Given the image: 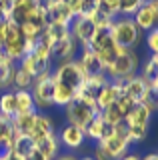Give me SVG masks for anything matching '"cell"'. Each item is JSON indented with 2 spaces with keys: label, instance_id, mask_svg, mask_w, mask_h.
I'll list each match as a JSON object with an SVG mask.
<instances>
[{
  "label": "cell",
  "instance_id": "1",
  "mask_svg": "<svg viewBox=\"0 0 158 160\" xmlns=\"http://www.w3.org/2000/svg\"><path fill=\"white\" fill-rule=\"evenodd\" d=\"M138 68H140V58H138L134 48H122L118 52V56L114 58V62L106 68V76L112 82H120L124 84L126 80H130L132 76L138 74Z\"/></svg>",
  "mask_w": 158,
  "mask_h": 160
},
{
  "label": "cell",
  "instance_id": "2",
  "mask_svg": "<svg viewBox=\"0 0 158 160\" xmlns=\"http://www.w3.org/2000/svg\"><path fill=\"white\" fill-rule=\"evenodd\" d=\"M34 46L30 42H28L26 34H24V30L20 24H16L14 20H8L6 24V34H4V42H2V50L6 52V56L12 60V62H16V60H20L26 52H30Z\"/></svg>",
  "mask_w": 158,
  "mask_h": 160
},
{
  "label": "cell",
  "instance_id": "3",
  "mask_svg": "<svg viewBox=\"0 0 158 160\" xmlns=\"http://www.w3.org/2000/svg\"><path fill=\"white\" fill-rule=\"evenodd\" d=\"M88 46H90V50L96 54V58L100 60L104 72H106V68L114 62V58L118 56V52L122 50V48H118L116 42L112 40L110 28H96V34H94V38L90 40Z\"/></svg>",
  "mask_w": 158,
  "mask_h": 160
},
{
  "label": "cell",
  "instance_id": "4",
  "mask_svg": "<svg viewBox=\"0 0 158 160\" xmlns=\"http://www.w3.org/2000/svg\"><path fill=\"white\" fill-rule=\"evenodd\" d=\"M64 108H66L68 124H74V126H78L82 130L88 126V122H90L96 114H100V108L96 106V102L86 100V98H80V96H76L70 104H66Z\"/></svg>",
  "mask_w": 158,
  "mask_h": 160
},
{
  "label": "cell",
  "instance_id": "5",
  "mask_svg": "<svg viewBox=\"0 0 158 160\" xmlns=\"http://www.w3.org/2000/svg\"><path fill=\"white\" fill-rule=\"evenodd\" d=\"M110 34L118 48H134L140 42V30L130 16L114 18V22L110 26Z\"/></svg>",
  "mask_w": 158,
  "mask_h": 160
},
{
  "label": "cell",
  "instance_id": "6",
  "mask_svg": "<svg viewBox=\"0 0 158 160\" xmlns=\"http://www.w3.org/2000/svg\"><path fill=\"white\" fill-rule=\"evenodd\" d=\"M32 98L36 108L40 110H48L50 106H54V80H52V70H46V72L38 74L34 78L32 84Z\"/></svg>",
  "mask_w": 158,
  "mask_h": 160
},
{
  "label": "cell",
  "instance_id": "7",
  "mask_svg": "<svg viewBox=\"0 0 158 160\" xmlns=\"http://www.w3.org/2000/svg\"><path fill=\"white\" fill-rule=\"evenodd\" d=\"M52 80L78 90L84 82V74L76 60H66V62H58V66L52 70Z\"/></svg>",
  "mask_w": 158,
  "mask_h": 160
},
{
  "label": "cell",
  "instance_id": "8",
  "mask_svg": "<svg viewBox=\"0 0 158 160\" xmlns=\"http://www.w3.org/2000/svg\"><path fill=\"white\" fill-rule=\"evenodd\" d=\"M122 92H124L128 98H132L134 102H142V104H146V106H150L154 110V92H152V88L142 80L140 74H136V76H132L130 80H126V82L122 84Z\"/></svg>",
  "mask_w": 158,
  "mask_h": 160
},
{
  "label": "cell",
  "instance_id": "9",
  "mask_svg": "<svg viewBox=\"0 0 158 160\" xmlns=\"http://www.w3.org/2000/svg\"><path fill=\"white\" fill-rule=\"evenodd\" d=\"M96 144H102L108 152H110L112 158L120 160L124 154L128 152V148H130V136H128V124L126 122H120L114 126V134H112L108 140L104 142H96Z\"/></svg>",
  "mask_w": 158,
  "mask_h": 160
},
{
  "label": "cell",
  "instance_id": "10",
  "mask_svg": "<svg viewBox=\"0 0 158 160\" xmlns=\"http://www.w3.org/2000/svg\"><path fill=\"white\" fill-rule=\"evenodd\" d=\"M130 18L134 20V24L138 26L140 32H150L158 24V0H148V2H144L134 12V16H130Z\"/></svg>",
  "mask_w": 158,
  "mask_h": 160
},
{
  "label": "cell",
  "instance_id": "11",
  "mask_svg": "<svg viewBox=\"0 0 158 160\" xmlns=\"http://www.w3.org/2000/svg\"><path fill=\"white\" fill-rule=\"evenodd\" d=\"M70 34L74 36L78 44L82 46H88L90 40L94 38L96 34V24L92 18H86V16H74V20L70 22Z\"/></svg>",
  "mask_w": 158,
  "mask_h": 160
},
{
  "label": "cell",
  "instance_id": "12",
  "mask_svg": "<svg viewBox=\"0 0 158 160\" xmlns=\"http://www.w3.org/2000/svg\"><path fill=\"white\" fill-rule=\"evenodd\" d=\"M58 140H60V146L68 148V150H76V148H80L82 144H84L86 134H84L82 128L74 126V124H66V126L60 130Z\"/></svg>",
  "mask_w": 158,
  "mask_h": 160
},
{
  "label": "cell",
  "instance_id": "13",
  "mask_svg": "<svg viewBox=\"0 0 158 160\" xmlns=\"http://www.w3.org/2000/svg\"><path fill=\"white\" fill-rule=\"evenodd\" d=\"M76 62H78V66H80L82 74H84V78H86V76H94V74L104 72V68H102L100 60H98L96 54L90 50V46H82V54H80V58H78Z\"/></svg>",
  "mask_w": 158,
  "mask_h": 160
},
{
  "label": "cell",
  "instance_id": "14",
  "mask_svg": "<svg viewBox=\"0 0 158 160\" xmlns=\"http://www.w3.org/2000/svg\"><path fill=\"white\" fill-rule=\"evenodd\" d=\"M78 50V42L74 40L72 34H68L66 38H62L60 42H56L52 46V58H56L58 62H66V60H74V54Z\"/></svg>",
  "mask_w": 158,
  "mask_h": 160
},
{
  "label": "cell",
  "instance_id": "15",
  "mask_svg": "<svg viewBox=\"0 0 158 160\" xmlns=\"http://www.w3.org/2000/svg\"><path fill=\"white\" fill-rule=\"evenodd\" d=\"M120 94H122V84L108 80L104 86L100 88V92H98V96H96V106L100 110L106 108V106H110L112 102H116V100L120 98Z\"/></svg>",
  "mask_w": 158,
  "mask_h": 160
},
{
  "label": "cell",
  "instance_id": "16",
  "mask_svg": "<svg viewBox=\"0 0 158 160\" xmlns=\"http://www.w3.org/2000/svg\"><path fill=\"white\" fill-rule=\"evenodd\" d=\"M18 68H22L24 72H28V74H32L34 78L38 76V74H42V72H46V70H50V62H44V60H40L36 56V54L32 52H26L24 56L18 60Z\"/></svg>",
  "mask_w": 158,
  "mask_h": 160
},
{
  "label": "cell",
  "instance_id": "17",
  "mask_svg": "<svg viewBox=\"0 0 158 160\" xmlns=\"http://www.w3.org/2000/svg\"><path fill=\"white\" fill-rule=\"evenodd\" d=\"M70 34V24H62V22H48L46 28L42 30L40 40L48 42L50 46H54L56 42H60L62 38H66Z\"/></svg>",
  "mask_w": 158,
  "mask_h": 160
},
{
  "label": "cell",
  "instance_id": "18",
  "mask_svg": "<svg viewBox=\"0 0 158 160\" xmlns=\"http://www.w3.org/2000/svg\"><path fill=\"white\" fill-rule=\"evenodd\" d=\"M34 142H36V150L42 152V156L46 160H54L58 156V152H60V140H58V136L54 132L44 136V138L34 140Z\"/></svg>",
  "mask_w": 158,
  "mask_h": 160
},
{
  "label": "cell",
  "instance_id": "19",
  "mask_svg": "<svg viewBox=\"0 0 158 160\" xmlns=\"http://www.w3.org/2000/svg\"><path fill=\"white\" fill-rule=\"evenodd\" d=\"M152 110L150 106H146V104L142 102H136L134 106L130 108V112L124 116V122L126 124H142V126H148V122H150L152 118Z\"/></svg>",
  "mask_w": 158,
  "mask_h": 160
},
{
  "label": "cell",
  "instance_id": "20",
  "mask_svg": "<svg viewBox=\"0 0 158 160\" xmlns=\"http://www.w3.org/2000/svg\"><path fill=\"white\" fill-rule=\"evenodd\" d=\"M48 12V22H62V24H70L74 20V12L66 6L64 2H58L54 6L46 8Z\"/></svg>",
  "mask_w": 158,
  "mask_h": 160
},
{
  "label": "cell",
  "instance_id": "21",
  "mask_svg": "<svg viewBox=\"0 0 158 160\" xmlns=\"http://www.w3.org/2000/svg\"><path fill=\"white\" fill-rule=\"evenodd\" d=\"M34 120H36V112L16 114V116L12 118V128H14V134H26V136H30L32 126H34Z\"/></svg>",
  "mask_w": 158,
  "mask_h": 160
},
{
  "label": "cell",
  "instance_id": "22",
  "mask_svg": "<svg viewBox=\"0 0 158 160\" xmlns=\"http://www.w3.org/2000/svg\"><path fill=\"white\" fill-rule=\"evenodd\" d=\"M76 96H78V90L66 86V84L54 82V104H56V106H62L64 108L66 104H70Z\"/></svg>",
  "mask_w": 158,
  "mask_h": 160
},
{
  "label": "cell",
  "instance_id": "23",
  "mask_svg": "<svg viewBox=\"0 0 158 160\" xmlns=\"http://www.w3.org/2000/svg\"><path fill=\"white\" fill-rule=\"evenodd\" d=\"M52 132H54L52 120L48 118L46 114H38L36 112V120H34V126H32L30 136L34 140H38V138H44V136H48V134H52Z\"/></svg>",
  "mask_w": 158,
  "mask_h": 160
},
{
  "label": "cell",
  "instance_id": "24",
  "mask_svg": "<svg viewBox=\"0 0 158 160\" xmlns=\"http://www.w3.org/2000/svg\"><path fill=\"white\" fill-rule=\"evenodd\" d=\"M14 94H16V114L36 112V104L30 90H14Z\"/></svg>",
  "mask_w": 158,
  "mask_h": 160
},
{
  "label": "cell",
  "instance_id": "25",
  "mask_svg": "<svg viewBox=\"0 0 158 160\" xmlns=\"http://www.w3.org/2000/svg\"><path fill=\"white\" fill-rule=\"evenodd\" d=\"M36 148V142H34L32 136H26V134H16L12 140V152L18 154V156H28L32 150Z\"/></svg>",
  "mask_w": 158,
  "mask_h": 160
},
{
  "label": "cell",
  "instance_id": "26",
  "mask_svg": "<svg viewBox=\"0 0 158 160\" xmlns=\"http://www.w3.org/2000/svg\"><path fill=\"white\" fill-rule=\"evenodd\" d=\"M140 76L152 90L158 86V62L154 60V56H150L144 62V66H142V70H140Z\"/></svg>",
  "mask_w": 158,
  "mask_h": 160
},
{
  "label": "cell",
  "instance_id": "27",
  "mask_svg": "<svg viewBox=\"0 0 158 160\" xmlns=\"http://www.w3.org/2000/svg\"><path fill=\"white\" fill-rule=\"evenodd\" d=\"M0 114L6 118L16 116V94H14V90H4L0 94Z\"/></svg>",
  "mask_w": 158,
  "mask_h": 160
},
{
  "label": "cell",
  "instance_id": "28",
  "mask_svg": "<svg viewBox=\"0 0 158 160\" xmlns=\"http://www.w3.org/2000/svg\"><path fill=\"white\" fill-rule=\"evenodd\" d=\"M14 74H16V64L12 60L0 62V90H10L12 88Z\"/></svg>",
  "mask_w": 158,
  "mask_h": 160
},
{
  "label": "cell",
  "instance_id": "29",
  "mask_svg": "<svg viewBox=\"0 0 158 160\" xmlns=\"http://www.w3.org/2000/svg\"><path fill=\"white\" fill-rule=\"evenodd\" d=\"M100 116H102V120H104L106 124H110V126H116V124L124 122V112H122V108L118 106V102H112L110 106L102 108Z\"/></svg>",
  "mask_w": 158,
  "mask_h": 160
},
{
  "label": "cell",
  "instance_id": "30",
  "mask_svg": "<svg viewBox=\"0 0 158 160\" xmlns=\"http://www.w3.org/2000/svg\"><path fill=\"white\" fill-rule=\"evenodd\" d=\"M104 128H106V122L102 120L100 114H96V116L88 122V126L84 128V134H86V138L94 140V142H100L102 134H104Z\"/></svg>",
  "mask_w": 158,
  "mask_h": 160
},
{
  "label": "cell",
  "instance_id": "31",
  "mask_svg": "<svg viewBox=\"0 0 158 160\" xmlns=\"http://www.w3.org/2000/svg\"><path fill=\"white\" fill-rule=\"evenodd\" d=\"M32 84H34V76H32V74L24 72L22 68L16 66V74H14V84H12V88H16V90H30Z\"/></svg>",
  "mask_w": 158,
  "mask_h": 160
},
{
  "label": "cell",
  "instance_id": "32",
  "mask_svg": "<svg viewBox=\"0 0 158 160\" xmlns=\"http://www.w3.org/2000/svg\"><path fill=\"white\" fill-rule=\"evenodd\" d=\"M118 6H120V0H98V12L110 18L118 16Z\"/></svg>",
  "mask_w": 158,
  "mask_h": 160
},
{
  "label": "cell",
  "instance_id": "33",
  "mask_svg": "<svg viewBox=\"0 0 158 160\" xmlns=\"http://www.w3.org/2000/svg\"><path fill=\"white\" fill-rule=\"evenodd\" d=\"M142 4H144V0H120L118 14H122V16H134V12Z\"/></svg>",
  "mask_w": 158,
  "mask_h": 160
},
{
  "label": "cell",
  "instance_id": "34",
  "mask_svg": "<svg viewBox=\"0 0 158 160\" xmlns=\"http://www.w3.org/2000/svg\"><path fill=\"white\" fill-rule=\"evenodd\" d=\"M128 136H130V142H142L148 136V126H142V124H128Z\"/></svg>",
  "mask_w": 158,
  "mask_h": 160
},
{
  "label": "cell",
  "instance_id": "35",
  "mask_svg": "<svg viewBox=\"0 0 158 160\" xmlns=\"http://www.w3.org/2000/svg\"><path fill=\"white\" fill-rule=\"evenodd\" d=\"M98 12V0H82L80 4V12L78 16H86V18H94V14Z\"/></svg>",
  "mask_w": 158,
  "mask_h": 160
},
{
  "label": "cell",
  "instance_id": "36",
  "mask_svg": "<svg viewBox=\"0 0 158 160\" xmlns=\"http://www.w3.org/2000/svg\"><path fill=\"white\" fill-rule=\"evenodd\" d=\"M146 46L150 48L152 54H158V28H152L146 36Z\"/></svg>",
  "mask_w": 158,
  "mask_h": 160
},
{
  "label": "cell",
  "instance_id": "37",
  "mask_svg": "<svg viewBox=\"0 0 158 160\" xmlns=\"http://www.w3.org/2000/svg\"><path fill=\"white\" fill-rule=\"evenodd\" d=\"M92 20H94L96 28H110V26H112V22H114V18L106 16V14H102V12H96Z\"/></svg>",
  "mask_w": 158,
  "mask_h": 160
},
{
  "label": "cell",
  "instance_id": "38",
  "mask_svg": "<svg viewBox=\"0 0 158 160\" xmlns=\"http://www.w3.org/2000/svg\"><path fill=\"white\" fill-rule=\"evenodd\" d=\"M14 2L16 0H0V16L2 18H10L12 16V10H14Z\"/></svg>",
  "mask_w": 158,
  "mask_h": 160
},
{
  "label": "cell",
  "instance_id": "39",
  "mask_svg": "<svg viewBox=\"0 0 158 160\" xmlns=\"http://www.w3.org/2000/svg\"><path fill=\"white\" fill-rule=\"evenodd\" d=\"M92 158H94V160H116V158H112V156H110V152H108V150L102 146V144H96V146H94Z\"/></svg>",
  "mask_w": 158,
  "mask_h": 160
},
{
  "label": "cell",
  "instance_id": "40",
  "mask_svg": "<svg viewBox=\"0 0 158 160\" xmlns=\"http://www.w3.org/2000/svg\"><path fill=\"white\" fill-rule=\"evenodd\" d=\"M116 102H118V106H120V108H122V112H124V116H126V114H128V112H130V108H132V106H134V104H136V102H134V100H132V98H128V96H126V94H124V92H122V94H120V98H118V100H116Z\"/></svg>",
  "mask_w": 158,
  "mask_h": 160
},
{
  "label": "cell",
  "instance_id": "41",
  "mask_svg": "<svg viewBox=\"0 0 158 160\" xmlns=\"http://www.w3.org/2000/svg\"><path fill=\"white\" fill-rule=\"evenodd\" d=\"M64 4H66L68 8L74 12V16H78V12H80V4H82V0H62Z\"/></svg>",
  "mask_w": 158,
  "mask_h": 160
},
{
  "label": "cell",
  "instance_id": "42",
  "mask_svg": "<svg viewBox=\"0 0 158 160\" xmlns=\"http://www.w3.org/2000/svg\"><path fill=\"white\" fill-rule=\"evenodd\" d=\"M24 160H46V158H44V156H42V152H38V150H36V148H34V150H32V152H30V154H28V156H24Z\"/></svg>",
  "mask_w": 158,
  "mask_h": 160
},
{
  "label": "cell",
  "instance_id": "43",
  "mask_svg": "<svg viewBox=\"0 0 158 160\" xmlns=\"http://www.w3.org/2000/svg\"><path fill=\"white\" fill-rule=\"evenodd\" d=\"M6 24H8V20H6V18H0V46H2V42H4V34H6Z\"/></svg>",
  "mask_w": 158,
  "mask_h": 160
},
{
  "label": "cell",
  "instance_id": "44",
  "mask_svg": "<svg viewBox=\"0 0 158 160\" xmlns=\"http://www.w3.org/2000/svg\"><path fill=\"white\" fill-rule=\"evenodd\" d=\"M54 160H80V158H78L76 154H70V152H68V154H58Z\"/></svg>",
  "mask_w": 158,
  "mask_h": 160
},
{
  "label": "cell",
  "instance_id": "45",
  "mask_svg": "<svg viewBox=\"0 0 158 160\" xmlns=\"http://www.w3.org/2000/svg\"><path fill=\"white\" fill-rule=\"evenodd\" d=\"M0 160H24V158H22V156H18V154H14L12 150H10V152H6Z\"/></svg>",
  "mask_w": 158,
  "mask_h": 160
},
{
  "label": "cell",
  "instance_id": "46",
  "mask_svg": "<svg viewBox=\"0 0 158 160\" xmlns=\"http://www.w3.org/2000/svg\"><path fill=\"white\" fill-rule=\"evenodd\" d=\"M140 158L142 156H140V154H136V152H126L120 160H140Z\"/></svg>",
  "mask_w": 158,
  "mask_h": 160
},
{
  "label": "cell",
  "instance_id": "47",
  "mask_svg": "<svg viewBox=\"0 0 158 160\" xmlns=\"http://www.w3.org/2000/svg\"><path fill=\"white\" fill-rule=\"evenodd\" d=\"M58 2H62V0H40V4L44 8H48V6H54V4H58Z\"/></svg>",
  "mask_w": 158,
  "mask_h": 160
},
{
  "label": "cell",
  "instance_id": "48",
  "mask_svg": "<svg viewBox=\"0 0 158 160\" xmlns=\"http://www.w3.org/2000/svg\"><path fill=\"white\" fill-rule=\"evenodd\" d=\"M140 160H158V152H150V154H146V156H142Z\"/></svg>",
  "mask_w": 158,
  "mask_h": 160
},
{
  "label": "cell",
  "instance_id": "49",
  "mask_svg": "<svg viewBox=\"0 0 158 160\" xmlns=\"http://www.w3.org/2000/svg\"><path fill=\"white\" fill-rule=\"evenodd\" d=\"M154 110H158V94H154Z\"/></svg>",
  "mask_w": 158,
  "mask_h": 160
},
{
  "label": "cell",
  "instance_id": "50",
  "mask_svg": "<svg viewBox=\"0 0 158 160\" xmlns=\"http://www.w3.org/2000/svg\"><path fill=\"white\" fill-rule=\"evenodd\" d=\"M80 160H94L92 156H84V158H80Z\"/></svg>",
  "mask_w": 158,
  "mask_h": 160
},
{
  "label": "cell",
  "instance_id": "51",
  "mask_svg": "<svg viewBox=\"0 0 158 160\" xmlns=\"http://www.w3.org/2000/svg\"><path fill=\"white\" fill-rule=\"evenodd\" d=\"M152 56H154V60H156V62H158V54H152Z\"/></svg>",
  "mask_w": 158,
  "mask_h": 160
},
{
  "label": "cell",
  "instance_id": "52",
  "mask_svg": "<svg viewBox=\"0 0 158 160\" xmlns=\"http://www.w3.org/2000/svg\"><path fill=\"white\" fill-rule=\"evenodd\" d=\"M32 2H40V0H32Z\"/></svg>",
  "mask_w": 158,
  "mask_h": 160
},
{
  "label": "cell",
  "instance_id": "53",
  "mask_svg": "<svg viewBox=\"0 0 158 160\" xmlns=\"http://www.w3.org/2000/svg\"><path fill=\"white\" fill-rule=\"evenodd\" d=\"M144 2H148V0H144Z\"/></svg>",
  "mask_w": 158,
  "mask_h": 160
},
{
  "label": "cell",
  "instance_id": "54",
  "mask_svg": "<svg viewBox=\"0 0 158 160\" xmlns=\"http://www.w3.org/2000/svg\"><path fill=\"white\" fill-rule=\"evenodd\" d=\"M0 18H2V16H0Z\"/></svg>",
  "mask_w": 158,
  "mask_h": 160
}]
</instances>
